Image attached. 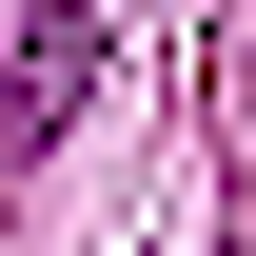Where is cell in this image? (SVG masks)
Returning <instances> with one entry per match:
<instances>
[{
    "mask_svg": "<svg viewBox=\"0 0 256 256\" xmlns=\"http://www.w3.org/2000/svg\"><path fill=\"white\" fill-rule=\"evenodd\" d=\"M79 98H98V0H40V20H20V79H0V178H20Z\"/></svg>",
    "mask_w": 256,
    "mask_h": 256,
    "instance_id": "obj_1",
    "label": "cell"
}]
</instances>
